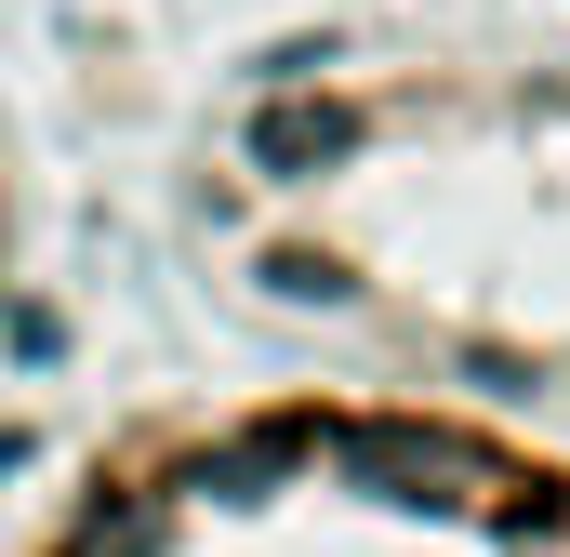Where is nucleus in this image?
<instances>
[{
  "label": "nucleus",
  "mask_w": 570,
  "mask_h": 557,
  "mask_svg": "<svg viewBox=\"0 0 570 557\" xmlns=\"http://www.w3.org/2000/svg\"><path fill=\"white\" fill-rule=\"evenodd\" d=\"M27 278V159H13V120H0V305Z\"/></svg>",
  "instance_id": "nucleus-3"
},
{
  "label": "nucleus",
  "mask_w": 570,
  "mask_h": 557,
  "mask_svg": "<svg viewBox=\"0 0 570 557\" xmlns=\"http://www.w3.org/2000/svg\"><path fill=\"white\" fill-rule=\"evenodd\" d=\"M226 240L279 305L518 438L570 424V53L412 40L239 107Z\"/></svg>",
  "instance_id": "nucleus-1"
},
{
  "label": "nucleus",
  "mask_w": 570,
  "mask_h": 557,
  "mask_svg": "<svg viewBox=\"0 0 570 557\" xmlns=\"http://www.w3.org/2000/svg\"><path fill=\"white\" fill-rule=\"evenodd\" d=\"M27 557H570V438L292 385L134 424Z\"/></svg>",
  "instance_id": "nucleus-2"
}]
</instances>
